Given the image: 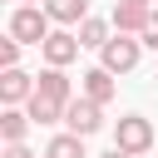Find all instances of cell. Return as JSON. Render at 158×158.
I'll use <instances>...</instances> for the list:
<instances>
[{"label":"cell","instance_id":"6da1fadb","mask_svg":"<svg viewBox=\"0 0 158 158\" xmlns=\"http://www.w3.org/2000/svg\"><path fill=\"white\" fill-rule=\"evenodd\" d=\"M49 25H54V20L44 15V5H15V10H10V40H20V44L44 49V40L54 35Z\"/></svg>","mask_w":158,"mask_h":158},{"label":"cell","instance_id":"7a4b0ae2","mask_svg":"<svg viewBox=\"0 0 158 158\" xmlns=\"http://www.w3.org/2000/svg\"><path fill=\"white\" fill-rule=\"evenodd\" d=\"M153 143H158V133H153V123H148L143 114H123V118L114 123V148H118V153H128V158H143Z\"/></svg>","mask_w":158,"mask_h":158},{"label":"cell","instance_id":"3957f363","mask_svg":"<svg viewBox=\"0 0 158 158\" xmlns=\"http://www.w3.org/2000/svg\"><path fill=\"white\" fill-rule=\"evenodd\" d=\"M138 54H143V40H133V35H114V40L99 49V64H104L109 74H133V69H138Z\"/></svg>","mask_w":158,"mask_h":158},{"label":"cell","instance_id":"277c9868","mask_svg":"<svg viewBox=\"0 0 158 158\" xmlns=\"http://www.w3.org/2000/svg\"><path fill=\"white\" fill-rule=\"evenodd\" d=\"M114 94H118V79L104 69V64H94V69H84L79 74V99H89V104H114Z\"/></svg>","mask_w":158,"mask_h":158},{"label":"cell","instance_id":"5b68a950","mask_svg":"<svg viewBox=\"0 0 158 158\" xmlns=\"http://www.w3.org/2000/svg\"><path fill=\"white\" fill-rule=\"evenodd\" d=\"M104 128V109L99 104H89V99H74L69 109H64V133H74V138H89V133H99Z\"/></svg>","mask_w":158,"mask_h":158},{"label":"cell","instance_id":"8992f818","mask_svg":"<svg viewBox=\"0 0 158 158\" xmlns=\"http://www.w3.org/2000/svg\"><path fill=\"white\" fill-rule=\"evenodd\" d=\"M79 49H84V44H79V35H74V30H54V35L44 40V49H40V54H44V64H49V69H69V64L79 59Z\"/></svg>","mask_w":158,"mask_h":158},{"label":"cell","instance_id":"52a82bcc","mask_svg":"<svg viewBox=\"0 0 158 158\" xmlns=\"http://www.w3.org/2000/svg\"><path fill=\"white\" fill-rule=\"evenodd\" d=\"M35 99V74L25 69H0V104L5 109H25Z\"/></svg>","mask_w":158,"mask_h":158},{"label":"cell","instance_id":"ba28073f","mask_svg":"<svg viewBox=\"0 0 158 158\" xmlns=\"http://www.w3.org/2000/svg\"><path fill=\"white\" fill-rule=\"evenodd\" d=\"M35 94H44V99H54V104H64V109L79 99V94H74V79H69L64 69H49V64L35 74Z\"/></svg>","mask_w":158,"mask_h":158},{"label":"cell","instance_id":"9c48e42d","mask_svg":"<svg viewBox=\"0 0 158 158\" xmlns=\"http://www.w3.org/2000/svg\"><path fill=\"white\" fill-rule=\"evenodd\" d=\"M109 25H114V35H143V25H148V10L143 5H128V0H114V10H109Z\"/></svg>","mask_w":158,"mask_h":158},{"label":"cell","instance_id":"30bf717a","mask_svg":"<svg viewBox=\"0 0 158 158\" xmlns=\"http://www.w3.org/2000/svg\"><path fill=\"white\" fill-rule=\"evenodd\" d=\"M44 15H49L54 25H64V30H69V25L79 30V25L89 20V0H44Z\"/></svg>","mask_w":158,"mask_h":158},{"label":"cell","instance_id":"8fae6325","mask_svg":"<svg viewBox=\"0 0 158 158\" xmlns=\"http://www.w3.org/2000/svg\"><path fill=\"white\" fill-rule=\"evenodd\" d=\"M25 114H30V123H40V128L64 123V104H54V99H44V94H35V99L25 104Z\"/></svg>","mask_w":158,"mask_h":158},{"label":"cell","instance_id":"7c38bea8","mask_svg":"<svg viewBox=\"0 0 158 158\" xmlns=\"http://www.w3.org/2000/svg\"><path fill=\"white\" fill-rule=\"evenodd\" d=\"M25 133H30V114L25 109H5L0 114V143L10 148V143H25Z\"/></svg>","mask_w":158,"mask_h":158},{"label":"cell","instance_id":"4fadbf2b","mask_svg":"<svg viewBox=\"0 0 158 158\" xmlns=\"http://www.w3.org/2000/svg\"><path fill=\"white\" fill-rule=\"evenodd\" d=\"M109 30H114V25H109V20H99V15H89V20H84V25H79V30H74V35H79V44H84V49H104V44H109V40H114V35H109Z\"/></svg>","mask_w":158,"mask_h":158},{"label":"cell","instance_id":"5bb4252c","mask_svg":"<svg viewBox=\"0 0 158 158\" xmlns=\"http://www.w3.org/2000/svg\"><path fill=\"white\" fill-rule=\"evenodd\" d=\"M44 158H89V153H84V138H74V133H54V138L44 143Z\"/></svg>","mask_w":158,"mask_h":158},{"label":"cell","instance_id":"9a60e30c","mask_svg":"<svg viewBox=\"0 0 158 158\" xmlns=\"http://www.w3.org/2000/svg\"><path fill=\"white\" fill-rule=\"evenodd\" d=\"M20 49H25V44L5 35V40H0V69H20Z\"/></svg>","mask_w":158,"mask_h":158},{"label":"cell","instance_id":"2e32d148","mask_svg":"<svg viewBox=\"0 0 158 158\" xmlns=\"http://www.w3.org/2000/svg\"><path fill=\"white\" fill-rule=\"evenodd\" d=\"M148 49H158V10H148V25H143V35H138Z\"/></svg>","mask_w":158,"mask_h":158},{"label":"cell","instance_id":"e0dca14e","mask_svg":"<svg viewBox=\"0 0 158 158\" xmlns=\"http://www.w3.org/2000/svg\"><path fill=\"white\" fill-rule=\"evenodd\" d=\"M0 158H35V153H30V143H10V148H5Z\"/></svg>","mask_w":158,"mask_h":158},{"label":"cell","instance_id":"ac0fdd59","mask_svg":"<svg viewBox=\"0 0 158 158\" xmlns=\"http://www.w3.org/2000/svg\"><path fill=\"white\" fill-rule=\"evenodd\" d=\"M99 158H128V153H118V148H109V153H99Z\"/></svg>","mask_w":158,"mask_h":158},{"label":"cell","instance_id":"d6986e66","mask_svg":"<svg viewBox=\"0 0 158 158\" xmlns=\"http://www.w3.org/2000/svg\"><path fill=\"white\" fill-rule=\"evenodd\" d=\"M128 5H143V10H153V0H128Z\"/></svg>","mask_w":158,"mask_h":158},{"label":"cell","instance_id":"ffe728a7","mask_svg":"<svg viewBox=\"0 0 158 158\" xmlns=\"http://www.w3.org/2000/svg\"><path fill=\"white\" fill-rule=\"evenodd\" d=\"M20 5H44V0H20Z\"/></svg>","mask_w":158,"mask_h":158}]
</instances>
